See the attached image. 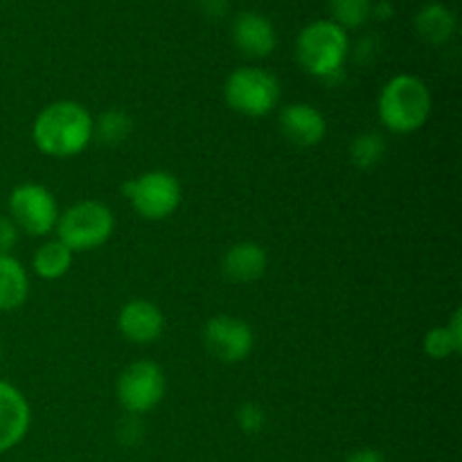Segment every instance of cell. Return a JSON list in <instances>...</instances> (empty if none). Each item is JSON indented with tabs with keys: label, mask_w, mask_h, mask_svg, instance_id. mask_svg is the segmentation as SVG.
Returning <instances> with one entry per match:
<instances>
[{
	"label": "cell",
	"mask_w": 462,
	"mask_h": 462,
	"mask_svg": "<svg viewBox=\"0 0 462 462\" xmlns=\"http://www.w3.org/2000/svg\"><path fill=\"white\" fill-rule=\"evenodd\" d=\"M237 424L244 433H260L266 424V413L255 402H246L237 409Z\"/></svg>",
	"instance_id": "cell-22"
},
{
	"label": "cell",
	"mask_w": 462,
	"mask_h": 462,
	"mask_svg": "<svg viewBox=\"0 0 462 462\" xmlns=\"http://www.w3.org/2000/svg\"><path fill=\"white\" fill-rule=\"evenodd\" d=\"M224 97L239 116L264 117L280 104L282 88L273 72L257 66H242L226 79Z\"/></svg>",
	"instance_id": "cell-5"
},
{
	"label": "cell",
	"mask_w": 462,
	"mask_h": 462,
	"mask_svg": "<svg viewBox=\"0 0 462 462\" xmlns=\"http://www.w3.org/2000/svg\"><path fill=\"white\" fill-rule=\"evenodd\" d=\"M329 12L341 30H356L373 16V0H329Z\"/></svg>",
	"instance_id": "cell-21"
},
{
	"label": "cell",
	"mask_w": 462,
	"mask_h": 462,
	"mask_svg": "<svg viewBox=\"0 0 462 462\" xmlns=\"http://www.w3.org/2000/svg\"><path fill=\"white\" fill-rule=\"evenodd\" d=\"M462 347V311L456 310L445 328H433L424 337V352L431 359L442 361L451 355H458Z\"/></svg>",
	"instance_id": "cell-18"
},
{
	"label": "cell",
	"mask_w": 462,
	"mask_h": 462,
	"mask_svg": "<svg viewBox=\"0 0 462 462\" xmlns=\"http://www.w3.org/2000/svg\"><path fill=\"white\" fill-rule=\"evenodd\" d=\"M203 343L208 352L221 364H242L248 359L255 346V334L246 320L237 316H212L203 325Z\"/></svg>",
	"instance_id": "cell-9"
},
{
	"label": "cell",
	"mask_w": 462,
	"mask_h": 462,
	"mask_svg": "<svg viewBox=\"0 0 462 462\" xmlns=\"http://www.w3.org/2000/svg\"><path fill=\"white\" fill-rule=\"evenodd\" d=\"M347 52H350L347 32L332 21H314L298 34V61L316 79H337L346 66Z\"/></svg>",
	"instance_id": "cell-3"
},
{
	"label": "cell",
	"mask_w": 462,
	"mask_h": 462,
	"mask_svg": "<svg viewBox=\"0 0 462 462\" xmlns=\"http://www.w3.org/2000/svg\"><path fill=\"white\" fill-rule=\"evenodd\" d=\"M125 197L134 212L147 221H162L174 215L183 199L179 179L165 170H152L125 183Z\"/></svg>",
	"instance_id": "cell-6"
},
{
	"label": "cell",
	"mask_w": 462,
	"mask_h": 462,
	"mask_svg": "<svg viewBox=\"0 0 462 462\" xmlns=\"http://www.w3.org/2000/svg\"><path fill=\"white\" fill-rule=\"evenodd\" d=\"M346 462H386V458L374 449H361L355 451L352 456H347Z\"/></svg>",
	"instance_id": "cell-25"
},
{
	"label": "cell",
	"mask_w": 462,
	"mask_h": 462,
	"mask_svg": "<svg viewBox=\"0 0 462 462\" xmlns=\"http://www.w3.org/2000/svg\"><path fill=\"white\" fill-rule=\"evenodd\" d=\"M233 41L248 57L264 59L275 50L278 36L269 18L257 12H242L233 23Z\"/></svg>",
	"instance_id": "cell-13"
},
{
	"label": "cell",
	"mask_w": 462,
	"mask_h": 462,
	"mask_svg": "<svg viewBox=\"0 0 462 462\" xmlns=\"http://www.w3.org/2000/svg\"><path fill=\"white\" fill-rule=\"evenodd\" d=\"M117 328H120L122 337L138 346H147V343L158 341L165 332V316H162L161 307L152 300H143L135 298L122 307L120 316H117Z\"/></svg>",
	"instance_id": "cell-11"
},
{
	"label": "cell",
	"mask_w": 462,
	"mask_h": 462,
	"mask_svg": "<svg viewBox=\"0 0 462 462\" xmlns=\"http://www.w3.org/2000/svg\"><path fill=\"white\" fill-rule=\"evenodd\" d=\"M373 14H374V16H379V18L393 16V5H388L386 0H382V3L373 5Z\"/></svg>",
	"instance_id": "cell-26"
},
{
	"label": "cell",
	"mask_w": 462,
	"mask_h": 462,
	"mask_svg": "<svg viewBox=\"0 0 462 462\" xmlns=\"http://www.w3.org/2000/svg\"><path fill=\"white\" fill-rule=\"evenodd\" d=\"M93 117L72 99L48 104L32 125L36 149L50 158L79 156L93 143Z\"/></svg>",
	"instance_id": "cell-1"
},
{
	"label": "cell",
	"mask_w": 462,
	"mask_h": 462,
	"mask_svg": "<svg viewBox=\"0 0 462 462\" xmlns=\"http://www.w3.org/2000/svg\"><path fill=\"white\" fill-rule=\"evenodd\" d=\"M72 255L75 253L66 244H61L59 239H50L36 248L34 257H32V269L41 280H48V282L61 280L70 271Z\"/></svg>",
	"instance_id": "cell-17"
},
{
	"label": "cell",
	"mask_w": 462,
	"mask_h": 462,
	"mask_svg": "<svg viewBox=\"0 0 462 462\" xmlns=\"http://www.w3.org/2000/svg\"><path fill=\"white\" fill-rule=\"evenodd\" d=\"M415 30L427 43H447L456 32V14L442 3L424 5L415 16Z\"/></svg>",
	"instance_id": "cell-16"
},
{
	"label": "cell",
	"mask_w": 462,
	"mask_h": 462,
	"mask_svg": "<svg viewBox=\"0 0 462 462\" xmlns=\"http://www.w3.org/2000/svg\"><path fill=\"white\" fill-rule=\"evenodd\" d=\"M9 219L21 233L45 237L54 230L59 219L57 199L39 183H23L9 194Z\"/></svg>",
	"instance_id": "cell-7"
},
{
	"label": "cell",
	"mask_w": 462,
	"mask_h": 462,
	"mask_svg": "<svg viewBox=\"0 0 462 462\" xmlns=\"http://www.w3.org/2000/svg\"><path fill=\"white\" fill-rule=\"evenodd\" d=\"M167 391L165 373L153 361H135L117 379V402L131 415H143L156 409Z\"/></svg>",
	"instance_id": "cell-8"
},
{
	"label": "cell",
	"mask_w": 462,
	"mask_h": 462,
	"mask_svg": "<svg viewBox=\"0 0 462 462\" xmlns=\"http://www.w3.org/2000/svg\"><path fill=\"white\" fill-rule=\"evenodd\" d=\"M280 131L284 138L296 147H316L323 143L325 134H328V122L325 116L316 106L305 102L289 104L280 113Z\"/></svg>",
	"instance_id": "cell-12"
},
{
	"label": "cell",
	"mask_w": 462,
	"mask_h": 462,
	"mask_svg": "<svg viewBox=\"0 0 462 462\" xmlns=\"http://www.w3.org/2000/svg\"><path fill=\"white\" fill-rule=\"evenodd\" d=\"M266 266H269V255L264 246L257 242H239L226 251L221 260V273L235 284H251L266 273Z\"/></svg>",
	"instance_id": "cell-14"
},
{
	"label": "cell",
	"mask_w": 462,
	"mask_h": 462,
	"mask_svg": "<svg viewBox=\"0 0 462 462\" xmlns=\"http://www.w3.org/2000/svg\"><path fill=\"white\" fill-rule=\"evenodd\" d=\"M30 298V278L14 255H0V311H16Z\"/></svg>",
	"instance_id": "cell-15"
},
{
	"label": "cell",
	"mask_w": 462,
	"mask_h": 462,
	"mask_svg": "<svg viewBox=\"0 0 462 462\" xmlns=\"http://www.w3.org/2000/svg\"><path fill=\"white\" fill-rule=\"evenodd\" d=\"M383 153H386V140L374 131L356 135L350 143V161L359 170H373L382 162Z\"/></svg>",
	"instance_id": "cell-20"
},
{
	"label": "cell",
	"mask_w": 462,
	"mask_h": 462,
	"mask_svg": "<svg viewBox=\"0 0 462 462\" xmlns=\"http://www.w3.org/2000/svg\"><path fill=\"white\" fill-rule=\"evenodd\" d=\"M433 97L429 86L415 75H395L379 93V120L393 134H415L431 117Z\"/></svg>",
	"instance_id": "cell-2"
},
{
	"label": "cell",
	"mask_w": 462,
	"mask_h": 462,
	"mask_svg": "<svg viewBox=\"0 0 462 462\" xmlns=\"http://www.w3.org/2000/svg\"><path fill=\"white\" fill-rule=\"evenodd\" d=\"M18 237H21V230L16 228V224L9 217L0 215V255H12Z\"/></svg>",
	"instance_id": "cell-23"
},
{
	"label": "cell",
	"mask_w": 462,
	"mask_h": 462,
	"mask_svg": "<svg viewBox=\"0 0 462 462\" xmlns=\"http://www.w3.org/2000/svg\"><path fill=\"white\" fill-rule=\"evenodd\" d=\"M199 7L208 18H221L228 9V0H199Z\"/></svg>",
	"instance_id": "cell-24"
},
{
	"label": "cell",
	"mask_w": 462,
	"mask_h": 462,
	"mask_svg": "<svg viewBox=\"0 0 462 462\" xmlns=\"http://www.w3.org/2000/svg\"><path fill=\"white\" fill-rule=\"evenodd\" d=\"M116 228V217L111 208L102 201H79L59 212L54 233L61 244H66L72 253L95 251L111 239Z\"/></svg>",
	"instance_id": "cell-4"
},
{
	"label": "cell",
	"mask_w": 462,
	"mask_h": 462,
	"mask_svg": "<svg viewBox=\"0 0 462 462\" xmlns=\"http://www.w3.org/2000/svg\"><path fill=\"white\" fill-rule=\"evenodd\" d=\"M30 422V402L16 386L0 379V454H7L25 440Z\"/></svg>",
	"instance_id": "cell-10"
},
{
	"label": "cell",
	"mask_w": 462,
	"mask_h": 462,
	"mask_svg": "<svg viewBox=\"0 0 462 462\" xmlns=\"http://www.w3.org/2000/svg\"><path fill=\"white\" fill-rule=\"evenodd\" d=\"M131 131H134V120L120 108H111V111L102 113L97 122H93V138H97L106 147H117V144L126 143Z\"/></svg>",
	"instance_id": "cell-19"
}]
</instances>
